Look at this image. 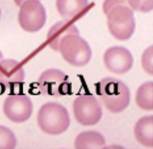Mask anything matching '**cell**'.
<instances>
[{"instance_id": "obj_9", "label": "cell", "mask_w": 153, "mask_h": 149, "mask_svg": "<svg viewBox=\"0 0 153 149\" xmlns=\"http://www.w3.org/2000/svg\"><path fill=\"white\" fill-rule=\"evenodd\" d=\"M104 62L105 66L109 72L122 74L131 69L133 57L128 49L122 46H114L105 52Z\"/></svg>"}, {"instance_id": "obj_21", "label": "cell", "mask_w": 153, "mask_h": 149, "mask_svg": "<svg viewBox=\"0 0 153 149\" xmlns=\"http://www.w3.org/2000/svg\"><path fill=\"white\" fill-rule=\"evenodd\" d=\"M0 15H1V10H0Z\"/></svg>"}, {"instance_id": "obj_6", "label": "cell", "mask_w": 153, "mask_h": 149, "mask_svg": "<svg viewBox=\"0 0 153 149\" xmlns=\"http://www.w3.org/2000/svg\"><path fill=\"white\" fill-rule=\"evenodd\" d=\"M18 22L24 31L35 33L41 30L46 22V12L39 0H27L19 7Z\"/></svg>"}, {"instance_id": "obj_12", "label": "cell", "mask_w": 153, "mask_h": 149, "mask_svg": "<svg viewBox=\"0 0 153 149\" xmlns=\"http://www.w3.org/2000/svg\"><path fill=\"white\" fill-rule=\"evenodd\" d=\"M69 35H79V30L74 25V22L67 19L60 21L55 24L48 33V45L54 51H58L62 39Z\"/></svg>"}, {"instance_id": "obj_17", "label": "cell", "mask_w": 153, "mask_h": 149, "mask_svg": "<svg viewBox=\"0 0 153 149\" xmlns=\"http://www.w3.org/2000/svg\"><path fill=\"white\" fill-rule=\"evenodd\" d=\"M127 1L133 11L147 13L153 9V0H127Z\"/></svg>"}, {"instance_id": "obj_13", "label": "cell", "mask_w": 153, "mask_h": 149, "mask_svg": "<svg viewBox=\"0 0 153 149\" xmlns=\"http://www.w3.org/2000/svg\"><path fill=\"white\" fill-rule=\"evenodd\" d=\"M134 136L140 144L146 147L153 146V117L145 116L135 125Z\"/></svg>"}, {"instance_id": "obj_8", "label": "cell", "mask_w": 153, "mask_h": 149, "mask_svg": "<svg viewBox=\"0 0 153 149\" xmlns=\"http://www.w3.org/2000/svg\"><path fill=\"white\" fill-rule=\"evenodd\" d=\"M33 106L31 99L25 95H10L5 99L3 111L12 122H24L31 117Z\"/></svg>"}, {"instance_id": "obj_16", "label": "cell", "mask_w": 153, "mask_h": 149, "mask_svg": "<svg viewBox=\"0 0 153 149\" xmlns=\"http://www.w3.org/2000/svg\"><path fill=\"white\" fill-rule=\"evenodd\" d=\"M17 145L14 133L4 125H0V149H13Z\"/></svg>"}, {"instance_id": "obj_18", "label": "cell", "mask_w": 153, "mask_h": 149, "mask_svg": "<svg viewBox=\"0 0 153 149\" xmlns=\"http://www.w3.org/2000/svg\"><path fill=\"white\" fill-rule=\"evenodd\" d=\"M142 64L145 72L152 75V46L146 49L142 57Z\"/></svg>"}, {"instance_id": "obj_5", "label": "cell", "mask_w": 153, "mask_h": 149, "mask_svg": "<svg viewBox=\"0 0 153 149\" xmlns=\"http://www.w3.org/2000/svg\"><path fill=\"white\" fill-rule=\"evenodd\" d=\"M42 95L51 97H61L70 95L72 85L68 77L58 69H48L42 72L37 81Z\"/></svg>"}, {"instance_id": "obj_1", "label": "cell", "mask_w": 153, "mask_h": 149, "mask_svg": "<svg viewBox=\"0 0 153 149\" xmlns=\"http://www.w3.org/2000/svg\"><path fill=\"white\" fill-rule=\"evenodd\" d=\"M103 10L111 34L117 40H129L134 32L135 19L127 0H105Z\"/></svg>"}, {"instance_id": "obj_14", "label": "cell", "mask_w": 153, "mask_h": 149, "mask_svg": "<svg viewBox=\"0 0 153 149\" xmlns=\"http://www.w3.org/2000/svg\"><path fill=\"white\" fill-rule=\"evenodd\" d=\"M106 145L104 136L97 131H85L79 134L75 141V147L77 149L101 148Z\"/></svg>"}, {"instance_id": "obj_19", "label": "cell", "mask_w": 153, "mask_h": 149, "mask_svg": "<svg viewBox=\"0 0 153 149\" xmlns=\"http://www.w3.org/2000/svg\"><path fill=\"white\" fill-rule=\"evenodd\" d=\"M26 1H27V0H14V1H15L16 5L18 7H20L21 4ZM39 1H40V0H39Z\"/></svg>"}, {"instance_id": "obj_7", "label": "cell", "mask_w": 153, "mask_h": 149, "mask_svg": "<svg viewBox=\"0 0 153 149\" xmlns=\"http://www.w3.org/2000/svg\"><path fill=\"white\" fill-rule=\"evenodd\" d=\"M74 112L76 120L84 126L94 125L102 117V108L98 99L91 95H83L74 102Z\"/></svg>"}, {"instance_id": "obj_15", "label": "cell", "mask_w": 153, "mask_h": 149, "mask_svg": "<svg viewBox=\"0 0 153 149\" xmlns=\"http://www.w3.org/2000/svg\"><path fill=\"white\" fill-rule=\"evenodd\" d=\"M136 102L138 107L145 111L153 110V83L147 81L139 87L136 95Z\"/></svg>"}, {"instance_id": "obj_2", "label": "cell", "mask_w": 153, "mask_h": 149, "mask_svg": "<svg viewBox=\"0 0 153 149\" xmlns=\"http://www.w3.org/2000/svg\"><path fill=\"white\" fill-rule=\"evenodd\" d=\"M97 93L106 108L114 113L122 112L130 102V91L120 79H103L97 84Z\"/></svg>"}, {"instance_id": "obj_10", "label": "cell", "mask_w": 153, "mask_h": 149, "mask_svg": "<svg viewBox=\"0 0 153 149\" xmlns=\"http://www.w3.org/2000/svg\"><path fill=\"white\" fill-rule=\"evenodd\" d=\"M25 79V71L18 61L4 59L0 61V84L7 88L18 86Z\"/></svg>"}, {"instance_id": "obj_11", "label": "cell", "mask_w": 153, "mask_h": 149, "mask_svg": "<svg viewBox=\"0 0 153 149\" xmlns=\"http://www.w3.org/2000/svg\"><path fill=\"white\" fill-rule=\"evenodd\" d=\"M56 7L62 17L69 21H75L88 11V0H57Z\"/></svg>"}, {"instance_id": "obj_20", "label": "cell", "mask_w": 153, "mask_h": 149, "mask_svg": "<svg viewBox=\"0 0 153 149\" xmlns=\"http://www.w3.org/2000/svg\"><path fill=\"white\" fill-rule=\"evenodd\" d=\"M2 58H3V55H2V54H1V51H0V61L2 60Z\"/></svg>"}, {"instance_id": "obj_3", "label": "cell", "mask_w": 153, "mask_h": 149, "mask_svg": "<svg viewBox=\"0 0 153 149\" xmlns=\"http://www.w3.org/2000/svg\"><path fill=\"white\" fill-rule=\"evenodd\" d=\"M37 124L48 135H60L70 125V117L67 110L57 102H48L40 107L37 113Z\"/></svg>"}, {"instance_id": "obj_4", "label": "cell", "mask_w": 153, "mask_h": 149, "mask_svg": "<svg viewBox=\"0 0 153 149\" xmlns=\"http://www.w3.org/2000/svg\"><path fill=\"white\" fill-rule=\"evenodd\" d=\"M65 61L75 66H83L91 58L88 43L79 35H69L62 39L58 47Z\"/></svg>"}]
</instances>
